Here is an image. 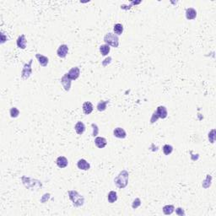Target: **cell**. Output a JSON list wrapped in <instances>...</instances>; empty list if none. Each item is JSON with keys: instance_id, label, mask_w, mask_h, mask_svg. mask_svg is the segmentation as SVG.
Masks as SVG:
<instances>
[{"instance_id": "7402d4cb", "label": "cell", "mask_w": 216, "mask_h": 216, "mask_svg": "<svg viewBox=\"0 0 216 216\" xmlns=\"http://www.w3.org/2000/svg\"><path fill=\"white\" fill-rule=\"evenodd\" d=\"M109 103V101H101L97 104V110L99 112H104L105 110L106 109V106Z\"/></svg>"}, {"instance_id": "6da1fadb", "label": "cell", "mask_w": 216, "mask_h": 216, "mask_svg": "<svg viewBox=\"0 0 216 216\" xmlns=\"http://www.w3.org/2000/svg\"><path fill=\"white\" fill-rule=\"evenodd\" d=\"M128 171H127V170H122V171H120V173L115 177L114 183H115L116 186L118 188L123 189L128 184Z\"/></svg>"}, {"instance_id": "4316f807", "label": "cell", "mask_w": 216, "mask_h": 216, "mask_svg": "<svg viewBox=\"0 0 216 216\" xmlns=\"http://www.w3.org/2000/svg\"><path fill=\"white\" fill-rule=\"evenodd\" d=\"M92 129H93V132H92V136L96 137L99 133V128H98V126L95 123H92L91 124Z\"/></svg>"}, {"instance_id": "603a6c76", "label": "cell", "mask_w": 216, "mask_h": 216, "mask_svg": "<svg viewBox=\"0 0 216 216\" xmlns=\"http://www.w3.org/2000/svg\"><path fill=\"white\" fill-rule=\"evenodd\" d=\"M162 150H163V153L165 154V155H169L172 153L173 151V147L170 145V144H165L163 148H162Z\"/></svg>"}, {"instance_id": "ba28073f", "label": "cell", "mask_w": 216, "mask_h": 216, "mask_svg": "<svg viewBox=\"0 0 216 216\" xmlns=\"http://www.w3.org/2000/svg\"><path fill=\"white\" fill-rule=\"evenodd\" d=\"M155 112H156L157 115H158V117H159V118L165 119L167 117V116H168L167 109H166V107L164 106H158V107H157V110L155 111Z\"/></svg>"}, {"instance_id": "e0dca14e", "label": "cell", "mask_w": 216, "mask_h": 216, "mask_svg": "<svg viewBox=\"0 0 216 216\" xmlns=\"http://www.w3.org/2000/svg\"><path fill=\"white\" fill-rule=\"evenodd\" d=\"M74 129H75V132H77V134L82 135L85 132V125H84L83 122H78L74 126Z\"/></svg>"}, {"instance_id": "5b68a950", "label": "cell", "mask_w": 216, "mask_h": 216, "mask_svg": "<svg viewBox=\"0 0 216 216\" xmlns=\"http://www.w3.org/2000/svg\"><path fill=\"white\" fill-rule=\"evenodd\" d=\"M61 84L63 85V89L65 91H69L70 89H71V84H72V80L70 79L68 73L63 74V76L61 78V80H60Z\"/></svg>"}, {"instance_id": "ac0fdd59", "label": "cell", "mask_w": 216, "mask_h": 216, "mask_svg": "<svg viewBox=\"0 0 216 216\" xmlns=\"http://www.w3.org/2000/svg\"><path fill=\"white\" fill-rule=\"evenodd\" d=\"M107 199L108 202L110 203H115L116 201L117 200V192H115V191H111V192H109V193H108L107 195Z\"/></svg>"}, {"instance_id": "1f68e13d", "label": "cell", "mask_w": 216, "mask_h": 216, "mask_svg": "<svg viewBox=\"0 0 216 216\" xmlns=\"http://www.w3.org/2000/svg\"><path fill=\"white\" fill-rule=\"evenodd\" d=\"M1 44H4V42L7 41V37H5V35H4V34L3 33V32H1Z\"/></svg>"}, {"instance_id": "d6986e66", "label": "cell", "mask_w": 216, "mask_h": 216, "mask_svg": "<svg viewBox=\"0 0 216 216\" xmlns=\"http://www.w3.org/2000/svg\"><path fill=\"white\" fill-rule=\"evenodd\" d=\"M111 51V47L110 46H108L107 44H103L100 47V52L102 56H106L109 54V52Z\"/></svg>"}, {"instance_id": "7c38bea8", "label": "cell", "mask_w": 216, "mask_h": 216, "mask_svg": "<svg viewBox=\"0 0 216 216\" xmlns=\"http://www.w3.org/2000/svg\"><path fill=\"white\" fill-rule=\"evenodd\" d=\"M56 164L58 167L61 168V169H63V168L68 166V165H69V160H68V159H67L66 157L59 156L58 157V159H57Z\"/></svg>"}, {"instance_id": "3957f363", "label": "cell", "mask_w": 216, "mask_h": 216, "mask_svg": "<svg viewBox=\"0 0 216 216\" xmlns=\"http://www.w3.org/2000/svg\"><path fill=\"white\" fill-rule=\"evenodd\" d=\"M104 42L108 46H112V47H119V38L118 36L114 33H107L104 36Z\"/></svg>"}, {"instance_id": "9a60e30c", "label": "cell", "mask_w": 216, "mask_h": 216, "mask_svg": "<svg viewBox=\"0 0 216 216\" xmlns=\"http://www.w3.org/2000/svg\"><path fill=\"white\" fill-rule=\"evenodd\" d=\"M35 58H37V60H38V62L41 66L42 67L47 66V64H48L49 63V58H47V57L44 56V55H42V54H40V53H36V54H35Z\"/></svg>"}, {"instance_id": "484cf974", "label": "cell", "mask_w": 216, "mask_h": 216, "mask_svg": "<svg viewBox=\"0 0 216 216\" xmlns=\"http://www.w3.org/2000/svg\"><path fill=\"white\" fill-rule=\"evenodd\" d=\"M140 205H141V200H140L139 198H137V199H134V200H133V202H132V208L133 209H138Z\"/></svg>"}, {"instance_id": "d4e9b609", "label": "cell", "mask_w": 216, "mask_h": 216, "mask_svg": "<svg viewBox=\"0 0 216 216\" xmlns=\"http://www.w3.org/2000/svg\"><path fill=\"white\" fill-rule=\"evenodd\" d=\"M215 130L214 129H212L210 132H209V142L211 143H214V140H215Z\"/></svg>"}, {"instance_id": "7a4b0ae2", "label": "cell", "mask_w": 216, "mask_h": 216, "mask_svg": "<svg viewBox=\"0 0 216 216\" xmlns=\"http://www.w3.org/2000/svg\"><path fill=\"white\" fill-rule=\"evenodd\" d=\"M70 200L73 202L74 207H81L84 205V198L75 190H70L68 192Z\"/></svg>"}, {"instance_id": "52a82bcc", "label": "cell", "mask_w": 216, "mask_h": 216, "mask_svg": "<svg viewBox=\"0 0 216 216\" xmlns=\"http://www.w3.org/2000/svg\"><path fill=\"white\" fill-rule=\"evenodd\" d=\"M77 167L82 171H88L91 169V165L87 160H85L84 159H80L77 162Z\"/></svg>"}, {"instance_id": "5bb4252c", "label": "cell", "mask_w": 216, "mask_h": 216, "mask_svg": "<svg viewBox=\"0 0 216 216\" xmlns=\"http://www.w3.org/2000/svg\"><path fill=\"white\" fill-rule=\"evenodd\" d=\"M113 135L116 138H117V139L123 140V139H125L126 137H127V133H126L125 130L122 128H116L114 129V131H113Z\"/></svg>"}, {"instance_id": "8992f818", "label": "cell", "mask_w": 216, "mask_h": 216, "mask_svg": "<svg viewBox=\"0 0 216 216\" xmlns=\"http://www.w3.org/2000/svg\"><path fill=\"white\" fill-rule=\"evenodd\" d=\"M69 53V47L65 44L60 45L57 50V54L60 58H65Z\"/></svg>"}, {"instance_id": "83f0119b", "label": "cell", "mask_w": 216, "mask_h": 216, "mask_svg": "<svg viewBox=\"0 0 216 216\" xmlns=\"http://www.w3.org/2000/svg\"><path fill=\"white\" fill-rule=\"evenodd\" d=\"M176 214H177V215H179V216H183V215H185L186 214H185V211H184V209H181V208H177L176 209Z\"/></svg>"}, {"instance_id": "2e32d148", "label": "cell", "mask_w": 216, "mask_h": 216, "mask_svg": "<svg viewBox=\"0 0 216 216\" xmlns=\"http://www.w3.org/2000/svg\"><path fill=\"white\" fill-rule=\"evenodd\" d=\"M197 17V11L193 8H188L186 9V18L188 20H192Z\"/></svg>"}, {"instance_id": "4fadbf2b", "label": "cell", "mask_w": 216, "mask_h": 216, "mask_svg": "<svg viewBox=\"0 0 216 216\" xmlns=\"http://www.w3.org/2000/svg\"><path fill=\"white\" fill-rule=\"evenodd\" d=\"M95 144L99 149H103V148L106 146L107 141L103 137H96L95 140Z\"/></svg>"}, {"instance_id": "44dd1931", "label": "cell", "mask_w": 216, "mask_h": 216, "mask_svg": "<svg viewBox=\"0 0 216 216\" xmlns=\"http://www.w3.org/2000/svg\"><path fill=\"white\" fill-rule=\"evenodd\" d=\"M113 31H114V34L117 35V36L120 35H122V32H123V25L120 23H117L114 25L113 27Z\"/></svg>"}, {"instance_id": "ffe728a7", "label": "cell", "mask_w": 216, "mask_h": 216, "mask_svg": "<svg viewBox=\"0 0 216 216\" xmlns=\"http://www.w3.org/2000/svg\"><path fill=\"white\" fill-rule=\"evenodd\" d=\"M175 211V207L174 205H171V204H167V205H165L163 207V213H164L166 215H170L172 213Z\"/></svg>"}, {"instance_id": "4dcf8cb0", "label": "cell", "mask_w": 216, "mask_h": 216, "mask_svg": "<svg viewBox=\"0 0 216 216\" xmlns=\"http://www.w3.org/2000/svg\"><path fill=\"white\" fill-rule=\"evenodd\" d=\"M111 62H112V58H111V57H109V58H106V59L102 62V65H103L104 67H106L107 66V64L111 63Z\"/></svg>"}, {"instance_id": "8fae6325", "label": "cell", "mask_w": 216, "mask_h": 216, "mask_svg": "<svg viewBox=\"0 0 216 216\" xmlns=\"http://www.w3.org/2000/svg\"><path fill=\"white\" fill-rule=\"evenodd\" d=\"M82 109H83V112L85 115H90L91 112H93L94 106L91 101H85L82 106Z\"/></svg>"}, {"instance_id": "f546056e", "label": "cell", "mask_w": 216, "mask_h": 216, "mask_svg": "<svg viewBox=\"0 0 216 216\" xmlns=\"http://www.w3.org/2000/svg\"><path fill=\"white\" fill-rule=\"evenodd\" d=\"M210 178H212L211 177H210V175H207V177H206V179L203 181V185L205 184V183H207V185H205V188H208L210 186V183H209V180L210 179Z\"/></svg>"}, {"instance_id": "277c9868", "label": "cell", "mask_w": 216, "mask_h": 216, "mask_svg": "<svg viewBox=\"0 0 216 216\" xmlns=\"http://www.w3.org/2000/svg\"><path fill=\"white\" fill-rule=\"evenodd\" d=\"M32 62H33V59L32 58L28 63H24L23 69L21 71V78L23 80H28L32 74Z\"/></svg>"}, {"instance_id": "f1b7e54d", "label": "cell", "mask_w": 216, "mask_h": 216, "mask_svg": "<svg viewBox=\"0 0 216 216\" xmlns=\"http://www.w3.org/2000/svg\"><path fill=\"white\" fill-rule=\"evenodd\" d=\"M159 119V117H158V115H157L156 112H154L153 115H152V117H151V119H150V122L151 123H154V122H157V120Z\"/></svg>"}, {"instance_id": "30bf717a", "label": "cell", "mask_w": 216, "mask_h": 216, "mask_svg": "<svg viewBox=\"0 0 216 216\" xmlns=\"http://www.w3.org/2000/svg\"><path fill=\"white\" fill-rule=\"evenodd\" d=\"M26 43L27 41L25 39V35L24 34L20 35L16 40V45L20 49H25L26 47Z\"/></svg>"}, {"instance_id": "cb8c5ba5", "label": "cell", "mask_w": 216, "mask_h": 216, "mask_svg": "<svg viewBox=\"0 0 216 216\" xmlns=\"http://www.w3.org/2000/svg\"><path fill=\"white\" fill-rule=\"evenodd\" d=\"M9 115H10L12 118H16L20 115V110L15 106L12 107L10 109V111H9Z\"/></svg>"}, {"instance_id": "9c48e42d", "label": "cell", "mask_w": 216, "mask_h": 216, "mask_svg": "<svg viewBox=\"0 0 216 216\" xmlns=\"http://www.w3.org/2000/svg\"><path fill=\"white\" fill-rule=\"evenodd\" d=\"M68 74H69V78L72 80H77V79L80 77V68H78V67H73V68H72V69L69 71Z\"/></svg>"}]
</instances>
